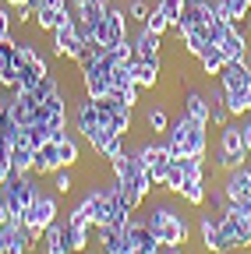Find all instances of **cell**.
I'll return each instance as SVG.
<instances>
[{"mask_svg":"<svg viewBox=\"0 0 251 254\" xmlns=\"http://www.w3.org/2000/svg\"><path fill=\"white\" fill-rule=\"evenodd\" d=\"M110 173H113V180L120 184L124 198H128L135 208H142L145 198L152 194V184H149V170L142 166L138 152H135V148H124L113 163H110Z\"/></svg>","mask_w":251,"mask_h":254,"instance_id":"1","label":"cell"},{"mask_svg":"<svg viewBox=\"0 0 251 254\" xmlns=\"http://www.w3.org/2000/svg\"><path fill=\"white\" fill-rule=\"evenodd\" d=\"M205 127H209V124L187 117V113L180 110V117L170 120L167 134H163L170 155H173V159H180V155H205V152H209V131H205Z\"/></svg>","mask_w":251,"mask_h":254,"instance_id":"2","label":"cell"},{"mask_svg":"<svg viewBox=\"0 0 251 254\" xmlns=\"http://www.w3.org/2000/svg\"><path fill=\"white\" fill-rule=\"evenodd\" d=\"M216 85L223 88L227 110L234 120L251 113V67H248V60H227V67L219 71Z\"/></svg>","mask_w":251,"mask_h":254,"instance_id":"3","label":"cell"},{"mask_svg":"<svg viewBox=\"0 0 251 254\" xmlns=\"http://www.w3.org/2000/svg\"><path fill=\"white\" fill-rule=\"evenodd\" d=\"M138 215L149 222V230L156 233V240L163 247L191 240V222H187V215H180V208H173L170 201H160V205H152L149 212H138Z\"/></svg>","mask_w":251,"mask_h":254,"instance_id":"4","label":"cell"},{"mask_svg":"<svg viewBox=\"0 0 251 254\" xmlns=\"http://www.w3.org/2000/svg\"><path fill=\"white\" fill-rule=\"evenodd\" d=\"M0 194H4V208L11 222H25V208L36 201L39 194V184L36 173H11L4 184H0Z\"/></svg>","mask_w":251,"mask_h":254,"instance_id":"5","label":"cell"},{"mask_svg":"<svg viewBox=\"0 0 251 254\" xmlns=\"http://www.w3.org/2000/svg\"><path fill=\"white\" fill-rule=\"evenodd\" d=\"M53 57H68V60H75L78 64V57H82V50H85V36H82V25H78V18H75V11L60 21L53 32Z\"/></svg>","mask_w":251,"mask_h":254,"instance_id":"6","label":"cell"},{"mask_svg":"<svg viewBox=\"0 0 251 254\" xmlns=\"http://www.w3.org/2000/svg\"><path fill=\"white\" fill-rule=\"evenodd\" d=\"M57 215H60L57 194H50V190H39V194H36V201L25 208V226L32 230L36 237H43L50 222H57Z\"/></svg>","mask_w":251,"mask_h":254,"instance_id":"7","label":"cell"},{"mask_svg":"<svg viewBox=\"0 0 251 254\" xmlns=\"http://www.w3.org/2000/svg\"><path fill=\"white\" fill-rule=\"evenodd\" d=\"M78 205H82V212H85V219H88L92 230H99V226H106V222H110L113 205H110V190H106V187H96V184H92Z\"/></svg>","mask_w":251,"mask_h":254,"instance_id":"8","label":"cell"},{"mask_svg":"<svg viewBox=\"0 0 251 254\" xmlns=\"http://www.w3.org/2000/svg\"><path fill=\"white\" fill-rule=\"evenodd\" d=\"M219 230H223L227 251H248V247H251V233H248V226H244V219L219 212Z\"/></svg>","mask_w":251,"mask_h":254,"instance_id":"9","label":"cell"},{"mask_svg":"<svg viewBox=\"0 0 251 254\" xmlns=\"http://www.w3.org/2000/svg\"><path fill=\"white\" fill-rule=\"evenodd\" d=\"M96 244H99V254H135V244H131L128 230H117V226H99Z\"/></svg>","mask_w":251,"mask_h":254,"instance_id":"10","label":"cell"},{"mask_svg":"<svg viewBox=\"0 0 251 254\" xmlns=\"http://www.w3.org/2000/svg\"><path fill=\"white\" fill-rule=\"evenodd\" d=\"M198 237H202V247L209 254H223L227 251L223 230H219V212H202L198 215Z\"/></svg>","mask_w":251,"mask_h":254,"instance_id":"11","label":"cell"},{"mask_svg":"<svg viewBox=\"0 0 251 254\" xmlns=\"http://www.w3.org/2000/svg\"><path fill=\"white\" fill-rule=\"evenodd\" d=\"M216 46L223 50L227 60H248V53H251V36H248L241 25H230V28H227V36L219 39Z\"/></svg>","mask_w":251,"mask_h":254,"instance_id":"12","label":"cell"},{"mask_svg":"<svg viewBox=\"0 0 251 254\" xmlns=\"http://www.w3.org/2000/svg\"><path fill=\"white\" fill-rule=\"evenodd\" d=\"M131 46H135V60H163V57H160L163 36H156V32H149V28H142V25H138V36L131 39Z\"/></svg>","mask_w":251,"mask_h":254,"instance_id":"13","label":"cell"},{"mask_svg":"<svg viewBox=\"0 0 251 254\" xmlns=\"http://www.w3.org/2000/svg\"><path fill=\"white\" fill-rule=\"evenodd\" d=\"M223 190H227L230 201H234V198H248V194H251V166L244 163V166L223 173Z\"/></svg>","mask_w":251,"mask_h":254,"instance_id":"14","label":"cell"},{"mask_svg":"<svg viewBox=\"0 0 251 254\" xmlns=\"http://www.w3.org/2000/svg\"><path fill=\"white\" fill-rule=\"evenodd\" d=\"M60 166H64V163H60V145H57L53 138H50L43 148H36V170H32L36 177H53Z\"/></svg>","mask_w":251,"mask_h":254,"instance_id":"15","label":"cell"},{"mask_svg":"<svg viewBox=\"0 0 251 254\" xmlns=\"http://www.w3.org/2000/svg\"><path fill=\"white\" fill-rule=\"evenodd\" d=\"M216 4V14L219 21H230V25H241L251 18V0H212Z\"/></svg>","mask_w":251,"mask_h":254,"instance_id":"16","label":"cell"},{"mask_svg":"<svg viewBox=\"0 0 251 254\" xmlns=\"http://www.w3.org/2000/svg\"><path fill=\"white\" fill-rule=\"evenodd\" d=\"M160 71H163V60H131V74H135L138 88H156Z\"/></svg>","mask_w":251,"mask_h":254,"instance_id":"17","label":"cell"},{"mask_svg":"<svg viewBox=\"0 0 251 254\" xmlns=\"http://www.w3.org/2000/svg\"><path fill=\"white\" fill-rule=\"evenodd\" d=\"M64 244L71 254H85L88 244H92V226L88 222H68L64 226Z\"/></svg>","mask_w":251,"mask_h":254,"instance_id":"18","label":"cell"},{"mask_svg":"<svg viewBox=\"0 0 251 254\" xmlns=\"http://www.w3.org/2000/svg\"><path fill=\"white\" fill-rule=\"evenodd\" d=\"M216 148L234 152V155H241V159H251L248 148H244V138H241V124H234V120L219 127V141H216Z\"/></svg>","mask_w":251,"mask_h":254,"instance_id":"19","label":"cell"},{"mask_svg":"<svg viewBox=\"0 0 251 254\" xmlns=\"http://www.w3.org/2000/svg\"><path fill=\"white\" fill-rule=\"evenodd\" d=\"M198 67H202V74H205V78H219V71L227 67V57H223V50L209 43V46L198 53Z\"/></svg>","mask_w":251,"mask_h":254,"instance_id":"20","label":"cell"},{"mask_svg":"<svg viewBox=\"0 0 251 254\" xmlns=\"http://www.w3.org/2000/svg\"><path fill=\"white\" fill-rule=\"evenodd\" d=\"M234 117H230V110H227V95H223V88H209V124H216V127H223V124H230Z\"/></svg>","mask_w":251,"mask_h":254,"instance_id":"21","label":"cell"},{"mask_svg":"<svg viewBox=\"0 0 251 254\" xmlns=\"http://www.w3.org/2000/svg\"><path fill=\"white\" fill-rule=\"evenodd\" d=\"M184 113L195 117V120H202V124H209V95L198 92V88H187L184 92Z\"/></svg>","mask_w":251,"mask_h":254,"instance_id":"22","label":"cell"},{"mask_svg":"<svg viewBox=\"0 0 251 254\" xmlns=\"http://www.w3.org/2000/svg\"><path fill=\"white\" fill-rule=\"evenodd\" d=\"M7 163H11V173H32L36 170V148H28L25 141H18L7 155Z\"/></svg>","mask_w":251,"mask_h":254,"instance_id":"23","label":"cell"},{"mask_svg":"<svg viewBox=\"0 0 251 254\" xmlns=\"http://www.w3.org/2000/svg\"><path fill=\"white\" fill-rule=\"evenodd\" d=\"M205 190H209L205 180H184V187H180V201L191 205V208H202V205H205Z\"/></svg>","mask_w":251,"mask_h":254,"instance_id":"24","label":"cell"},{"mask_svg":"<svg viewBox=\"0 0 251 254\" xmlns=\"http://www.w3.org/2000/svg\"><path fill=\"white\" fill-rule=\"evenodd\" d=\"M18 141H25L28 148H43V145L50 141V127H46V124H28V127H21V131H18Z\"/></svg>","mask_w":251,"mask_h":254,"instance_id":"25","label":"cell"},{"mask_svg":"<svg viewBox=\"0 0 251 254\" xmlns=\"http://www.w3.org/2000/svg\"><path fill=\"white\" fill-rule=\"evenodd\" d=\"M131 124H135V110H128V106H117V110L110 113V131L120 134V138L131 134Z\"/></svg>","mask_w":251,"mask_h":254,"instance_id":"26","label":"cell"},{"mask_svg":"<svg viewBox=\"0 0 251 254\" xmlns=\"http://www.w3.org/2000/svg\"><path fill=\"white\" fill-rule=\"evenodd\" d=\"M57 145H60V163L75 170V166L82 163V141H78L75 134H68L64 141H57Z\"/></svg>","mask_w":251,"mask_h":254,"instance_id":"27","label":"cell"},{"mask_svg":"<svg viewBox=\"0 0 251 254\" xmlns=\"http://www.w3.org/2000/svg\"><path fill=\"white\" fill-rule=\"evenodd\" d=\"M71 11H64V7H39V14H36V25H39V32H53L60 21H64Z\"/></svg>","mask_w":251,"mask_h":254,"instance_id":"28","label":"cell"},{"mask_svg":"<svg viewBox=\"0 0 251 254\" xmlns=\"http://www.w3.org/2000/svg\"><path fill=\"white\" fill-rule=\"evenodd\" d=\"M57 92H60V78H57L53 71H50V74H46V78H43V81H39L36 88H28V95H32V103H46L50 95H57Z\"/></svg>","mask_w":251,"mask_h":254,"instance_id":"29","label":"cell"},{"mask_svg":"<svg viewBox=\"0 0 251 254\" xmlns=\"http://www.w3.org/2000/svg\"><path fill=\"white\" fill-rule=\"evenodd\" d=\"M135 85V74H131V60H117L110 67V88H128Z\"/></svg>","mask_w":251,"mask_h":254,"instance_id":"30","label":"cell"},{"mask_svg":"<svg viewBox=\"0 0 251 254\" xmlns=\"http://www.w3.org/2000/svg\"><path fill=\"white\" fill-rule=\"evenodd\" d=\"M145 127L152 134H167V127H170V113L163 106H149L145 110Z\"/></svg>","mask_w":251,"mask_h":254,"instance_id":"31","label":"cell"},{"mask_svg":"<svg viewBox=\"0 0 251 254\" xmlns=\"http://www.w3.org/2000/svg\"><path fill=\"white\" fill-rule=\"evenodd\" d=\"M180 187H184V166H180V159H173L170 170H167V180H163V187H160V190H167V194L180 198Z\"/></svg>","mask_w":251,"mask_h":254,"instance_id":"32","label":"cell"},{"mask_svg":"<svg viewBox=\"0 0 251 254\" xmlns=\"http://www.w3.org/2000/svg\"><path fill=\"white\" fill-rule=\"evenodd\" d=\"M142 28L156 32V36H167V32H170V21H167V14L160 11V4H152V11H149V18L142 21Z\"/></svg>","mask_w":251,"mask_h":254,"instance_id":"33","label":"cell"},{"mask_svg":"<svg viewBox=\"0 0 251 254\" xmlns=\"http://www.w3.org/2000/svg\"><path fill=\"white\" fill-rule=\"evenodd\" d=\"M53 190H57V194H71V190H75V173H71V166H60L57 173H53Z\"/></svg>","mask_w":251,"mask_h":254,"instance_id":"34","label":"cell"},{"mask_svg":"<svg viewBox=\"0 0 251 254\" xmlns=\"http://www.w3.org/2000/svg\"><path fill=\"white\" fill-rule=\"evenodd\" d=\"M205 201H209V208H212V212H227V201H230V198H227L223 184H219V187H212V184H209V190H205Z\"/></svg>","mask_w":251,"mask_h":254,"instance_id":"35","label":"cell"},{"mask_svg":"<svg viewBox=\"0 0 251 254\" xmlns=\"http://www.w3.org/2000/svg\"><path fill=\"white\" fill-rule=\"evenodd\" d=\"M149 11H152V7H149V0H128V7H124L128 21H138V25L149 18Z\"/></svg>","mask_w":251,"mask_h":254,"instance_id":"36","label":"cell"},{"mask_svg":"<svg viewBox=\"0 0 251 254\" xmlns=\"http://www.w3.org/2000/svg\"><path fill=\"white\" fill-rule=\"evenodd\" d=\"M227 215L248 219V215H251V194H248V198H234V201H227Z\"/></svg>","mask_w":251,"mask_h":254,"instance_id":"37","label":"cell"},{"mask_svg":"<svg viewBox=\"0 0 251 254\" xmlns=\"http://www.w3.org/2000/svg\"><path fill=\"white\" fill-rule=\"evenodd\" d=\"M36 14H39V11H36L32 4H25V7H14V25H18V28H28V25L36 21Z\"/></svg>","mask_w":251,"mask_h":254,"instance_id":"38","label":"cell"},{"mask_svg":"<svg viewBox=\"0 0 251 254\" xmlns=\"http://www.w3.org/2000/svg\"><path fill=\"white\" fill-rule=\"evenodd\" d=\"M11 36H14V32H11V7L0 4V43L11 39Z\"/></svg>","mask_w":251,"mask_h":254,"instance_id":"39","label":"cell"},{"mask_svg":"<svg viewBox=\"0 0 251 254\" xmlns=\"http://www.w3.org/2000/svg\"><path fill=\"white\" fill-rule=\"evenodd\" d=\"M11 233H14V222L7 219V222H4V226H0V254H4V251L11 247Z\"/></svg>","mask_w":251,"mask_h":254,"instance_id":"40","label":"cell"},{"mask_svg":"<svg viewBox=\"0 0 251 254\" xmlns=\"http://www.w3.org/2000/svg\"><path fill=\"white\" fill-rule=\"evenodd\" d=\"M32 7L39 11V7H64V11H71V0H32Z\"/></svg>","mask_w":251,"mask_h":254,"instance_id":"41","label":"cell"},{"mask_svg":"<svg viewBox=\"0 0 251 254\" xmlns=\"http://www.w3.org/2000/svg\"><path fill=\"white\" fill-rule=\"evenodd\" d=\"M241 138H244V148H248V155H251V113L241 120Z\"/></svg>","mask_w":251,"mask_h":254,"instance_id":"42","label":"cell"},{"mask_svg":"<svg viewBox=\"0 0 251 254\" xmlns=\"http://www.w3.org/2000/svg\"><path fill=\"white\" fill-rule=\"evenodd\" d=\"M11 177V163H7V155H0V184H4Z\"/></svg>","mask_w":251,"mask_h":254,"instance_id":"43","label":"cell"},{"mask_svg":"<svg viewBox=\"0 0 251 254\" xmlns=\"http://www.w3.org/2000/svg\"><path fill=\"white\" fill-rule=\"evenodd\" d=\"M4 67H7V46L0 43V71H4Z\"/></svg>","mask_w":251,"mask_h":254,"instance_id":"44","label":"cell"},{"mask_svg":"<svg viewBox=\"0 0 251 254\" xmlns=\"http://www.w3.org/2000/svg\"><path fill=\"white\" fill-rule=\"evenodd\" d=\"M4 4H7V7L14 11V7H25V4H32V0H4Z\"/></svg>","mask_w":251,"mask_h":254,"instance_id":"45","label":"cell"},{"mask_svg":"<svg viewBox=\"0 0 251 254\" xmlns=\"http://www.w3.org/2000/svg\"><path fill=\"white\" fill-rule=\"evenodd\" d=\"M7 222V208H4V194H0V226Z\"/></svg>","mask_w":251,"mask_h":254,"instance_id":"46","label":"cell"},{"mask_svg":"<svg viewBox=\"0 0 251 254\" xmlns=\"http://www.w3.org/2000/svg\"><path fill=\"white\" fill-rule=\"evenodd\" d=\"M4 254H25V251H18V247H7V251H4Z\"/></svg>","mask_w":251,"mask_h":254,"instance_id":"47","label":"cell"},{"mask_svg":"<svg viewBox=\"0 0 251 254\" xmlns=\"http://www.w3.org/2000/svg\"><path fill=\"white\" fill-rule=\"evenodd\" d=\"M244 226H248V233H251V215H248V219H244Z\"/></svg>","mask_w":251,"mask_h":254,"instance_id":"48","label":"cell"},{"mask_svg":"<svg viewBox=\"0 0 251 254\" xmlns=\"http://www.w3.org/2000/svg\"><path fill=\"white\" fill-rule=\"evenodd\" d=\"M248 67H251V53H248Z\"/></svg>","mask_w":251,"mask_h":254,"instance_id":"49","label":"cell"},{"mask_svg":"<svg viewBox=\"0 0 251 254\" xmlns=\"http://www.w3.org/2000/svg\"><path fill=\"white\" fill-rule=\"evenodd\" d=\"M223 254H237V251H223Z\"/></svg>","mask_w":251,"mask_h":254,"instance_id":"50","label":"cell"},{"mask_svg":"<svg viewBox=\"0 0 251 254\" xmlns=\"http://www.w3.org/2000/svg\"><path fill=\"white\" fill-rule=\"evenodd\" d=\"M184 254H187V251H184Z\"/></svg>","mask_w":251,"mask_h":254,"instance_id":"51","label":"cell"},{"mask_svg":"<svg viewBox=\"0 0 251 254\" xmlns=\"http://www.w3.org/2000/svg\"><path fill=\"white\" fill-rule=\"evenodd\" d=\"M85 254H88V251H85Z\"/></svg>","mask_w":251,"mask_h":254,"instance_id":"52","label":"cell"}]
</instances>
